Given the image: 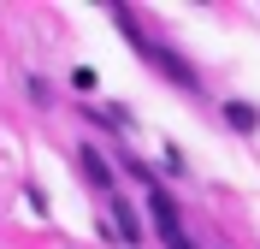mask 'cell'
I'll use <instances>...</instances> for the list:
<instances>
[{
	"mask_svg": "<svg viewBox=\"0 0 260 249\" xmlns=\"http://www.w3.org/2000/svg\"><path fill=\"white\" fill-rule=\"evenodd\" d=\"M83 172H89V184H107V190H113V166H107L101 149H83Z\"/></svg>",
	"mask_w": 260,
	"mask_h": 249,
	"instance_id": "3957f363",
	"label": "cell"
},
{
	"mask_svg": "<svg viewBox=\"0 0 260 249\" xmlns=\"http://www.w3.org/2000/svg\"><path fill=\"white\" fill-rule=\"evenodd\" d=\"M166 249H195V243H189V237L178 232V237H166Z\"/></svg>",
	"mask_w": 260,
	"mask_h": 249,
	"instance_id": "5b68a950",
	"label": "cell"
},
{
	"mask_svg": "<svg viewBox=\"0 0 260 249\" xmlns=\"http://www.w3.org/2000/svg\"><path fill=\"white\" fill-rule=\"evenodd\" d=\"M148 214H154V232H160V237H178V232H183V219H178V202L166 196L160 184H148Z\"/></svg>",
	"mask_w": 260,
	"mask_h": 249,
	"instance_id": "6da1fadb",
	"label": "cell"
},
{
	"mask_svg": "<svg viewBox=\"0 0 260 249\" xmlns=\"http://www.w3.org/2000/svg\"><path fill=\"white\" fill-rule=\"evenodd\" d=\"M225 119H231V131H254V125H260V113L248 107V101H231V107H225Z\"/></svg>",
	"mask_w": 260,
	"mask_h": 249,
	"instance_id": "277c9868",
	"label": "cell"
},
{
	"mask_svg": "<svg viewBox=\"0 0 260 249\" xmlns=\"http://www.w3.org/2000/svg\"><path fill=\"white\" fill-rule=\"evenodd\" d=\"M113 232L124 237V243H136V237H142V214H136L124 196H113Z\"/></svg>",
	"mask_w": 260,
	"mask_h": 249,
	"instance_id": "7a4b0ae2",
	"label": "cell"
}]
</instances>
